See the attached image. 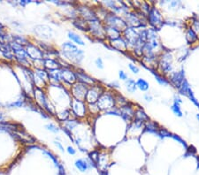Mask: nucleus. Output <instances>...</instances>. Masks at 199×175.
<instances>
[{"mask_svg": "<svg viewBox=\"0 0 199 175\" xmlns=\"http://www.w3.org/2000/svg\"><path fill=\"white\" fill-rule=\"evenodd\" d=\"M196 117H197V119L199 121V114H197V116H196Z\"/></svg>", "mask_w": 199, "mask_h": 175, "instance_id": "052dcab7", "label": "nucleus"}, {"mask_svg": "<svg viewBox=\"0 0 199 175\" xmlns=\"http://www.w3.org/2000/svg\"><path fill=\"white\" fill-rule=\"evenodd\" d=\"M119 77H120V79L121 80V81H127V79H128V76H127V74L126 73V72H124L123 70H121V71H119Z\"/></svg>", "mask_w": 199, "mask_h": 175, "instance_id": "09e8293b", "label": "nucleus"}, {"mask_svg": "<svg viewBox=\"0 0 199 175\" xmlns=\"http://www.w3.org/2000/svg\"><path fill=\"white\" fill-rule=\"evenodd\" d=\"M115 93L111 90H105L102 96L100 97L97 102L96 103L100 111H109L114 107H116V99H115Z\"/></svg>", "mask_w": 199, "mask_h": 175, "instance_id": "20e7f679", "label": "nucleus"}, {"mask_svg": "<svg viewBox=\"0 0 199 175\" xmlns=\"http://www.w3.org/2000/svg\"><path fill=\"white\" fill-rule=\"evenodd\" d=\"M54 144H55V145L57 146V147H58V148L60 149L62 152H64V151H65V149H64V148H63V146H62V144H61L60 142H54Z\"/></svg>", "mask_w": 199, "mask_h": 175, "instance_id": "6e6d98bb", "label": "nucleus"}, {"mask_svg": "<svg viewBox=\"0 0 199 175\" xmlns=\"http://www.w3.org/2000/svg\"><path fill=\"white\" fill-rule=\"evenodd\" d=\"M109 44L113 50H116L121 51V52H124V53L128 51L127 43H126V41L123 39L122 36L112 39V40H109Z\"/></svg>", "mask_w": 199, "mask_h": 175, "instance_id": "dca6fc26", "label": "nucleus"}, {"mask_svg": "<svg viewBox=\"0 0 199 175\" xmlns=\"http://www.w3.org/2000/svg\"><path fill=\"white\" fill-rule=\"evenodd\" d=\"M105 90H106L105 88L97 82V84L88 88V92L85 97V102L88 104H96Z\"/></svg>", "mask_w": 199, "mask_h": 175, "instance_id": "6e6552de", "label": "nucleus"}, {"mask_svg": "<svg viewBox=\"0 0 199 175\" xmlns=\"http://www.w3.org/2000/svg\"><path fill=\"white\" fill-rule=\"evenodd\" d=\"M146 19H147V23H149L151 28L155 29L156 31L160 29L165 24L164 17L160 11L155 6H151L148 14L146 15Z\"/></svg>", "mask_w": 199, "mask_h": 175, "instance_id": "39448f33", "label": "nucleus"}, {"mask_svg": "<svg viewBox=\"0 0 199 175\" xmlns=\"http://www.w3.org/2000/svg\"><path fill=\"white\" fill-rule=\"evenodd\" d=\"M70 117V111L69 110H64L57 114V118L60 121H66Z\"/></svg>", "mask_w": 199, "mask_h": 175, "instance_id": "473e14b6", "label": "nucleus"}, {"mask_svg": "<svg viewBox=\"0 0 199 175\" xmlns=\"http://www.w3.org/2000/svg\"><path fill=\"white\" fill-rule=\"evenodd\" d=\"M62 54L63 56L66 58L67 59L71 60L73 63L79 64L81 63L83 59V51L82 50L78 49L77 47L73 44L72 43L66 42L62 45Z\"/></svg>", "mask_w": 199, "mask_h": 175, "instance_id": "7ed1b4c3", "label": "nucleus"}, {"mask_svg": "<svg viewBox=\"0 0 199 175\" xmlns=\"http://www.w3.org/2000/svg\"><path fill=\"white\" fill-rule=\"evenodd\" d=\"M4 56L6 57V59H13V55L12 54L11 52H7V53H4Z\"/></svg>", "mask_w": 199, "mask_h": 175, "instance_id": "4d7b16f0", "label": "nucleus"}, {"mask_svg": "<svg viewBox=\"0 0 199 175\" xmlns=\"http://www.w3.org/2000/svg\"><path fill=\"white\" fill-rule=\"evenodd\" d=\"M26 51H27L28 57H30L33 59H36V60H43L44 59H43L44 58L43 51L32 44H27V50Z\"/></svg>", "mask_w": 199, "mask_h": 175, "instance_id": "a211bd4d", "label": "nucleus"}, {"mask_svg": "<svg viewBox=\"0 0 199 175\" xmlns=\"http://www.w3.org/2000/svg\"><path fill=\"white\" fill-rule=\"evenodd\" d=\"M173 71V56L168 50H163L158 59L157 72L164 76H167Z\"/></svg>", "mask_w": 199, "mask_h": 175, "instance_id": "f03ea898", "label": "nucleus"}, {"mask_svg": "<svg viewBox=\"0 0 199 175\" xmlns=\"http://www.w3.org/2000/svg\"><path fill=\"white\" fill-rule=\"evenodd\" d=\"M182 103V99L180 98L179 97H174V100H173V104H172L171 110L174 113L175 116L179 117V118H182L183 116L182 111L181 109V104Z\"/></svg>", "mask_w": 199, "mask_h": 175, "instance_id": "aec40b11", "label": "nucleus"}, {"mask_svg": "<svg viewBox=\"0 0 199 175\" xmlns=\"http://www.w3.org/2000/svg\"><path fill=\"white\" fill-rule=\"evenodd\" d=\"M78 12L81 15V18L84 19L86 21L91 22V21H100L99 19L97 18L96 12L89 8L87 6H80L78 7Z\"/></svg>", "mask_w": 199, "mask_h": 175, "instance_id": "ddd939ff", "label": "nucleus"}, {"mask_svg": "<svg viewBox=\"0 0 199 175\" xmlns=\"http://www.w3.org/2000/svg\"><path fill=\"white\" fill-rule=\"evenodd\" d=\"M95 64H96L97 67L99 68V69H103L104 68V62H103V59L101 58H97L96 59V61H95Z\"/></svg>", "mask_w": 199, "mask_h": 175, "instance_id": "de8ad7c7", "label": "nucleus"}, {"mask_svg": "<svg viewBox=\"0 0 199 175\" xmlns=\"http://www.w3.org/2000/svg\"><path fill=\"white\" fill-rule=\"evenodd\" d=\"M100 152L97 151V150H94V151H91L90 153L88 154V159H90L92 162H94L95 164H97L98 162V159H99Z\"/></svg>", "mask_w": 199, "mask_h": 175, "instance_id": "72a5a7b5", "label": "nucleus"}, {"mask_svg": "<svg viewBox=\"0 0 199 175\" xmlns=\"http://www.w3.org/2000/svg\"><path fill=\"white\" fill-rule=\"evenodd\" d=\"M23 104H24V103H23L22 100H18L15 103H12V104H10L9 106L10 107H21Z\"/></svg>", "mask_w": 199, "mask_h": 175, "instance_id": "8fccbe9b", "label": "nucleus"}, {"mask_svg": "<svg viewBox=\"0 0 199 175\" xmlns=\"http://www.w3.org/2000/svg\"><path fill=\"white\" fill-rule=\"evenodd\" d=\"M45 127L48 129V130H50V132H52V133H58L59 132V127L58 126H56L54 124H52V123H50V124H48V125H46Z\"/></svg>", "mask_w": 199, "mask_h": 175, "instance_id": "a18cd8bd", "label": "nucleus"}, {"mask_svg": "<svg viewBox=\"0 0 199 175\" xmlns=\"http://www.w3.org/2000/svg\"><path fill=\"white\" fill-rule=\"evenodd\" d=\"M78 123L79 122H78L77 120H67L66 122V125H65V127L71 131L72 129H73L75 126H77Z\"/></svg>", "mask_w": 199, "mask_h": 175, "instance_id": "c9c22d12", "label": "nucleus"}, {"mask_svg": "<svg viewBox=\"0 0 199 175\" xmlns=\"http://www.w3.org/2000/svg\"><path fill=\"white\" fill-rule=\"evenodd\" d=\"M105 26V25H104ZM105 35H106V39L109 41V40H112V39L118 38L120 36H121L122 32L117 30L113 27H108V26H105Z\"/></svg>", "mask_w": 199, "mask_h": 175, "instance_id": "412c9836", "label": "nucleus"}, {"mask_svg": "<svg viewBox=\"0 0 199 175\" xmlns=\"http://www.w3.org/2000/svg\"><path fill=\"white\" fill-rule=\"evenodd\" d=\"M0 50L4 53H7V52H10L11 50V47L10 45L5 44V43H0Z\"/></svg>", "mask_w": 199, "mask_h": 175, "instance_id": "79ce46f5", "label": "nucleus"}, {"mask_svg": "<svg viewBox=\"0 0 199 175\" xmlns=\"http://www.w3.org/2000/svg\"><path fill=\"white\" fill-rule=\"evenodd\" d=\"M122 18L126 22L127 27L133 28H145L147 26V19L146 15H144L143 12L135 10V11H128L126 12Z\"/></svg>", "mask_w": 199, "mask_h": 175, "instance_id": "f257e3e1", "label": "nucleus"}, {"mask_svg": "<svg viewBox=\"0 0 199 175\" xmlns=\"http://www.w3.org/2000/svg\"><path fill=\"white\" fill-rule=\"evenodd\" d=\"M67 35H68V38L70 39L71 41H73V43L78 44V45H81V46H84L85 45L83 39L81 38V36L78 35L77 34L73 33V32H68Z\"/></svg>", "mask_w": 199, "mask_h": 175, "instance_id": "2f4dec72", "label": "nucleus"}, {"mask_svg": "<svg viewBox=\"0 0 199 175\" xmlns=\"http://www.w3.org/2000/svg\"><path fill=\"white\" fill-rule=\"evenodd\" d=\"M44 152L45 155H47V156H48V157H49V158H50L51 159L52 161H53V163L55 164V165L57 166V167H58V166L60 164V163L59 162V160H58V158H57V157H55V156L51 153L50 151H49V150H44Z\"/></svg>", "mask_w": 199, "mask_h": 175, "instance_id": "ea45409f", "label": "nucleus"}, {"mask_svg": "<svg viewBox=\"0 0 199 175\" xmlns=\"http://www.w3.org/2000/svg\"><path fill=\"white\" fill-rule=\"evenodd\" d=\"M88 31L91 35L98 40L104 41L106 39V35L105 31V26L101 21L88 22Z\"/></svg>", "mask_w": 199, "mask_h": 175, "instance_id": "9d476101", "label": "nucleus"}, {"mask_svg": "<svg viewBox=\"0 0 199 175\" xmlns=\"http://www.w3.org/2000/svg\"><path fill=\"white\" fill-rule=\"evenodd\" d=\"M99 174L100 175H108V172L106 170H104V171H99Z\"/></svg>", "mask_w": 199, "mask_h": 175, "instance_id": "13d9d810", "label": "nucleus"}, {"mask_svg": "<svg viewBox=\"0 0 199 175\" xmlns=\"http://www.w3.org/2000/svg\"><path fill=\"white\" fill-rule=\"evenodd\" d=\"M119 110H120V116H121L122 119L127 122L131 123L134 120L135 110L134 109L132 103H129L125 106H122L121 108H119Z\"/></svg>", "mask_w": 199, "mask_h": 175, "instance_id": "4468645a", "label": "nucleus"}, {"mask_svg": "<svg viewBox=\"0 0 199 175\" xmlns=\"http://www.w3.org/2000/svg\"><path fill=\"white\" fill-rule=\"evenodd\" d=\"M159 127H160L159 125L157 122H155V121H147V122H145V124H144V129L146 131H149L150 133H154V134H158V131H159Z\"/></svg>", "mask_w": 199, "mask_h": 175, "instance_id": "a878e982", "label": "nucleus"}, {"mask_svg": "<svg viewBox=\"0 0 199 175\" xmlns=\"http://www.w3.org/2000/svg\"><path fill=\"white\" fill-rule=\"evenodd\" d=\"M62 130H63V131L66 133V135H67V136L69 137V138H70V139L72 140L73 142H74V139L73 138L72 134H71V131H70V130H68V129H67V128H66V127H63V128H62Z\"/></svg>", "mask_w": 199, "mask_h": 175, "instance_id": "3c124183", "label": "nucleus"}, {"mask_svg": "<svg viewBox=\"0 0 199 175\" xmlns=\"http://www.w3.org/2000/svg\"><path fill=\"white\" fill-rule=\"evenodd\" d=\"M105 113H106V114L118 115V116H120V110H119L118 107H114V108L109 110V111H105Z\"/></svg>", "mask_w": 199, "mask_h": 175, "instance_id": "49530a36", "label": "nucleus"}, {"mask_svg": "<svg viewBox=\"0 0 199 175\" xmlns=\"http://www.w3.org/2000/svg\"><path fill=\"white\" fill-rule=\"evenodd\" d=\"M3 121H4V116L0 113V122H2Z\"/></svg>", "mask_w": 199, "mask_h": 175, "instance_id": "bf43d9fd", "label": "nucleus"}, {"mask_svg": "<svg viewBox=\"0 0 199 175\" xmlns=\"http://www.w3.org/2000/svg\"><path fill=\"white\" fill-rule=\"evenodd\" d=\"M88 88L89 87L79 82L73 84L72 88H71V93H72L73 98L81 100V101H85V97L88 92Z\"/></svg>", "mask_w": 199, "mask_h": 175, "instance_id": "9b49d317", "label": "nucleus"}, {"mask_svg": "<svg viewBox=\"0 0 199 175\" xmlns=\"http://www.w3.org/2000/svg\"><path fill=\"white\" fill-rule=\"evenodd\" d=\"M128 68L130 69V71L132 72L133 73H135V74H137L140 71V69H139V67L136 65H135V64H133V63H129L128 64Z\"/></svg>", "mask_w": 199, "mask_h": 175, "instance_id": "c03bdc74", "label": "nucleus"}, {"mask_svg": "<svg viewBox=\"0 0 199 175\" xmlns=\"http://www.w3.org/2000/svg\"><path fill=\"white\" fill-rule=\"evenodd\" d=\"M171 137L173 138V139H174L175 141H177V142H179L181 144H182L183 146L185 147V148L187 149L188 148V146H187V144H186V142H185V141H183L182 139L181 138V137L179 136V135H173V134H172V135Z\"/></svg>", "mask_w": 199, "mask_h": 175, "instance_id": "37998d69", "label": "nucleus"}, {"mask_svg": "<svg viewBox=\"0 0 199 175\" xmlns=\"http://www.w3.org/2000/svg\"><path fill=\"white\" fill-rule=\"evenodd\" d=\"M73 25L82 31H88V22L81 17H78L73 21Z\"/></svg>", "mask_w": 199, "mask_h": 175, "instance_id": "393cba45", "label": "nucleus"}, {"mask_svg": "<svg viewBox=\"0 0 199 175\" xmlns=\"http://www.w3.org/2000/svg\"><path fill=\"white\" fill-rule=\"evenodd\" d=\"M13 40L15 41V43L21 44V45H22V44H29V43H28L27 39H25L24 37H22V36H19V35H15V36H13Z\"/></svg>", "mask_w": 199, "mask_h": 175, "instance_id": "a19ab883", "label": "nucleus"}, {"mask_svg": "<svg viewBox=\"0 0 199 175\" xmlns=\"http://www.w3.org/2000/svg\"><path fill=\"white\" fill-rule=\"evenodd\" d=\"M108 86L111 88H120V84H119V82H111L108 84Z\"/></svg>", "mask_w": 199, "mask_h": 175, "instance_id": "864d4df0", "label": "nucleus"}, {"mask_svg": "<svg viewBox=\"0 0 199 175\" xmlns=\"http://www.w3.org/2000/svg\"><path fill=\"white\" fill-rule=\"evenodd\" d=\"M134 120L142 121V122H147L149 121V117L146 114V112L144 110L139 108V109L135 110V116H134Z\"/></svg>", "mask_w": 199, "mask_h": 175, "instance_id": "5701e85b", "label": "nucleus"}, {"mask_svg": "<svg viewBox=\"0 0 199 175\" xmlns=\"http://www.w3.org/2000/svg\"><path fill=\"white\" fill-rule=\"evenodd\" d=\"M185 39H186V42L189 45L196 44L199 40L198 37L197 36V35L195 34V32L191 29L190 27H188L186 28V31H185Z\"/></svg>", "mask_w": 199, "mask_h": 175, "instance_id": "4be33fe9", "label": "nucleus"}, {"mask_svg": "<svg viewBox=\"0 0 199 175\" xmlns=\"http://www.w3.org/2000/svg\"><path fill=\"white\" fill-rule=\"evenodd\" d=\"M75 75H76L78 82L83 83L86 86H88V87H91V86H93V85L97 83V81H96L93 77H90L89 75L86 74L85 73H83L82 71L76 72Z\"/></svg>", "mask_w": 199, "mask_h": 175, "instance_id": "6ab92c4d", "label": "nucleus"}, {"mask_svg": "<svg viewBox=\"0 0 199 175\" xmlns=\"http://www.w3.org/2000/svg\"><path fill=\"white\" fill-rule=\"evenodd\" d=\"M136 87L138 89H140L141 91H148L149 88V82H147V81H145L144 79H142V78H138L136 81Z\"/></svg>", "mask_w": 199, "mask_h": 175, "instance_id": "c756f323", "label": "nucleus"}, {"mask_svg": "<svg viewBox=\"0 0 199 175\" xmlns=\"http://www.w3.org/2000/svg\"><path fill=\"white\" fill-rule=\"evenodd\" d=\"M115 99H116V107L118 108H121L122 106H125L130 103L126 97H124L121 94L115 93Z\"/></svg>", "mask_w": 199, "mask_h": 175, "instance_id": "7c9ffc66", "label": "nucleus"}, {"mask_svg": "<svg viewBox=\"0 0 199 175\" xmlns=\"http://www.w3.org/2000/svg\"><path fill=\"white\" fill-rule=\"evenodd\" d=\"M36 74L38 75L39 78L41 80H43L44 82H47L49 80V73L44 70H41V69H37L36 70Z\"/></svg>", "mask_w": 199, "mask_h": 175, "instance_id": "f704fd0d", "label": "nucleus"}, {"mask_svg": "<svg viewBox=\"0 0 199 175\" xmlns=\"http://www.w3.org/2000/svg\"><path fill=\"white\" fill-rule=\"evenodd\" d=\"M12 136L13 137L16 141L22 142V143H34L36 142V139L32 137L29 134L26 133V131L18 132V133H10Z\"/></svg>", "mask_w": 199, "mask_h": 175, "instance_id": "f3484780", "label": "nucleus"}, {"mask_svg": "<svg viewBox=\"0 0 199 175\" xmlns=\"http://www.w3.org/2000/svg\"><path fill=\"white\" fill-rule=\"evenodd\" d=\"M121 36L127 43L128 51H132L139 40V30L133 27H127L125 30L122 31Z\"/></svg>", "mask_w": 199, "mask_h": 175, "instance_id": "0eeeda50", "label": "nucleus"}, {"mask_svg": "<svg viewBox=\"0 0 199 175\" xmlns=\"http://www.w3.org/2000/svg\"><path fill=\"white\" fill-rule=\"evenodd\" d=\"M74 165H75V167H76L80 172H82V173L86 172V171L88 169V167H89V166H88V162H87L86 160H84V159H77V160H75Z\"/></svg>", "mask_w": 199, "mask_h": 175, "instance_id": "c85d7f7f", "label": "nucleus"}, {"mask_svg": "<svg viewBox=\"0 0 199 175\" xmlns=\"http://www.w3.org/2000/svg\"><path fill=\"white\" fill-rule=\"evenodd\" d=\"M104 25L113 27V28H115V29L121 31V32H122L123 30H125L127 27L122 16L117 15L115 13L110 12L106 14V16L104 19Z\"/></svg>", "mask_w": 199, "mask_h": 175, "instance_id": "423d86ee", "label": "nucleus"}, {"mask_svg": "<svg viewBox=\"0 0 199 175\" xmlns=\"http://www.w3.org/2000/svg\"><path fill=\"white\" fill-rule=\"evenodd\" d=\"M168 8L171 10H176L180 6H182L181 1H167Z\"/></svg>", "mask_w": 199, "mask_h": 175, "instance_id": "4c0bfd02", "label": "nucleus"}, {"mask_svg": "<svg viewBox=\"0 0 199 175\" xmlns=\"http://www.w3.org/2000/svg\"><path fill=\"white\" fill-rule=\"evenodd\" d=\"M189 27H191V29L195 32V34L197 35V36L199 39V20H193V21L191 22Z\"/></svg>", "mask_w": 199, "mask_h": 175, "instance_id": "e433bc0d", "label": "nucleus"}, {"mask_svg": "<svg viewBox=\"0 0 199 175\" xmlns=\"http://www.w3.org/2000/svg\"><path fill=\"white\" fill-rule=\"evenodd\" d=\"M60 79L61 81L65 82L66 84H69L70 86L74 84L77 81L75 73L73 72L69 68H66V67L60 69Z\"/></svg>", "mask_w": 199, "mask_h": 175, "instance_id": "2eb2a0df", "label": "nucleus"}, {"mask_svg": "<svg viewBox=\"0 0 199 175\" xmlns=\"http://www.w3.org/2000/svg\"><path fill=\"white\" fill-rule=\"evenodd\" d=\"M144 97V100H146L147 102H151V101L153 100L152 96H151V95H149V94H145Z\"/></svg>", "mask_w": 199, "mask_h": 175, "instance_id": "5fc2aeb1", "label": "nucleus"}, {"mask_svg": "<svg viewBox=\"0 0 199 175\" xmlns=\"http://www.w3.org/2000/svg\"><path fill=\"white\" fill-rule=\"evenodd\" d=\"M44 66L49 69V71L51 70H57V69H60V64L59 62H57L54 59H44Z\"/></svg>", "mask_w": 199, "mask_h": 175, "instance_id": "b1692460", "label": "nucleus"}, {"mask_svg": "<svg viewBox=\"0 0 199 175\" xmlns=\"http://www.w3.org/2000/svg\"><path fill=\"white\" fill-rule=\"evenodd\" d=\"M124 85H125L126 89H127L129 93H135L136 91V89H137L136 82H135V81L134 79H131V78H128L127 81H125Z\"/></svg>", "mask_w": 199, "mask_h": 175, "instance_id": "cd10ccee", "label": "nucleus"}, {"mask_svg": "<svg viewBox=\"0 0 199 175\" xmlns=\"http://www.w3.org/2000/svg\"><path fill=\"white\" fill-rule=\"evenodd\" d=\"M151 73L155 76V79H156V81L158 82L159 84H160L162 86H168L169 85V82H168V80H167V78L166 76L160 74L159 72H157L156 70H152Z\"/></svg>", "mask_w": 199, "mask_h": 175, "instance_id": "bb28decb", "label": "nucleus"}, {"mask_svg": "<svg viewBox=\"0 0 199 175\" xmlns=\"http://www.w3.org/2000/svg\"><path fill=\"white\" fill-rule=\"evenodd\" d=\"M66 151L70 154V155H72V156H73V155H75V154H76V150L73 148L72 146H68L67 149H66Z\"/></svg>", "mask_w": 199, "mask_h": 175, "instance_id": "603ef678", "label": "nucleus"}, {"mask_svg": "<svg viewBox=\"0 0 199 175\" xmlns=\"http://www.w3.org/2000/svg\"><path fill=\"white\" fill-rule=\"evenodd\" d=\"M157 135H159L161 138H165V137H171L172 133H170L168 130H166V128H164V127H159Z\"/></svg>", "mask_w": 199, "mask_h": 175, "instance_id": "58836bf2", "label": "nucleus"}, {"mask_svg": "<svg viewBox=\"0 0 199 175\" xmlns=\"http://www.w3.org/2000/svg\"><path fill=\"white\" fill-rule=\"evenodd\" d=\"M71 111L77 118H83L88 112V105L85 101H81L78 99L73 98L70 102Z\"/></svg>", "mask_w": 199, "mask_h": 175, "instance_id": "1a4fd4ad", "label": "nucleus"}, {"mask_svg": "<svg viewBox=\"0 0 199 175\" xmlns=\"http://www.w3.org/2000/svg\"><path fill=\"white\" fill-rule=\"evenodd\" d=\"M166 78L169 82V84H172L173 87L179 89L185 81V73L183 69L180 71H173L166 76Z\"/></svg>", "mask_w": 199, "mask_h": 175, "instance_id": "f8f14e48", "label": "nucleus"}]
</instances>
